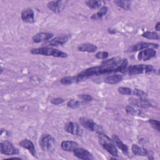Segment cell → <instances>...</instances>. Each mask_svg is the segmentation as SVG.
Wrapping results in <instances>:
<instances>
[{
    "instance_id": "cell-8",
    "label": "cell",
    "mask_w": 160,
    "mask_h": 160,
    "mask_svg": "<svg viewBox=\"0 0 160 160\" xmlns=\"http://www.w3.org/2000/svg\"><path fill=\"white\" fill-rule=\"evenodd\" d=\"M64 128L67 132L72 135L81 136L82 134V129L81 128L80 126L76 122L72 121L68 122L64 124Z\"/></svg>"
},
{
    "instance_id": "cell-4",
    "label": "cell",
    "mask_w": 160,
    "mask_h": 160,
    "mask_svg": "<svg viewBox=\"0 0 160 160\" xmlns=\"http://www.w3.org/2000/svg\"><path fill=\"white\" fill-rule=\"evenodd\" d=\"M126 71L129 75L133 76L140 74H151L156 72V69L152 65L140 64L128 66Z\"/></svg>"
},
{
    "instance_id": "cell-18",
    "label": "cell",
    "mask_w": 160,
    "mask_h": 160,
    "mask_svg": "<svg viewBox=\"0 0 160 160\" xmlns=\"http://www.w3.org/2000/svg\"><path fill=\"white\" fill-rule=\"evenodd\" d=\"M61 148L68 152H73L79 147V144L73 141H63L61 143Z\"/></svg>"
},
{
    "instance_id": "cell-10",
    "label": "cell",
    "mask_w": 160,
    "mask_h": 160,
    "mask_svg": "<svg viewBox=\"0 0 160 160\" xmlns=\"http://www.w3.org/2000/svg\"><path fill=\"white\" fill-rule=\"evenodd\" d=\"M159 47V44L156 43L152 42H141L137 43L136 44L132 45L128 49V51L130 52H136L140 50H143L148 48H158Z\"/></svg>"
},
{
    "instance_id": "cell-14",
    "label": "cell",
    "mask_w": 160,
    "mask_h": 160,
    "mask_svg": "<svg viewBox=\"0 0 160 160\" xmlns=\"http://www.w3.org/2000/svg\"><path fill=\"white\" fill-rule=\"evenodd\" d=\"M21 18L23 22L32 24L35 22L34 12L31 8H25L21 12Z\"/></svg>"
},
{
    "instance_id": "cell-6",
    "label": "cell",
    "mask_w": 160,
    "mask_h": 160,
    "mask_svg": "<svg viewBox=\"0 0 160 160\" xmlns=\"http://www.w3.org/2000/svg\"><path fill=\"white\" fill-rule=\"evenodd\" d=\"M39 146L44 151H51L55 144L54 138L49 134H44L39 138Z\"/></svg>"
},
{
    "instance_id": "cell-26",
    "label": "cell",
    "mask_w": 160,
    "mask_h": 160,
    "mask_svg": "<svg viewBox=\"0 0 160 160\" xmlns=\"http://www.w3.org/2000/svg\"><path fill=\"white\" fill-rule=\"evenodd\" d=\"M142 37L145 38L146 39H156V40H158L159 39V34L155 32V31H145L142 34H141Z\"/></svg>"
},
{
    "instance_id": "cell-29",
    "label": "cell",
    "mask_w": 160,
    "mask_h": 160,
    "mask_svg": "<svg viewBox=\"0 0 160 160\" xmlns=\"http://www.w3.org/2000/svg\"><path fill=\"white\" fill-rule=\"evenodd\" d=\"M118 91L122 95H131L132 94V89L128 87H119Z\"/></svg>"
},
{
    "instance_id": "cell-28",
    "label": "cell",
    "mask_w": 160,
    "mask_h": 160,
    "mask_svg": "<svg viewBox=\"0 0 160 160\" xmlns=\"http://www.w3.org/2000/svg\"><path fill=\"white\" fill-rule=\"evenodd\" d=\"M81 104H82L81 101L71 99L67 102L66 105L68 108H70L71 109H76L79 108Z\"/></svg>"
},
{
    "instance_id": "cell-32",
    "label": "cell",
    "mask_w": 160,
    "mask_h": 160,
    "mask_svg": "<svg viewBox=\"0 0 160 160\" xmlns=\"http://www.w3.org/2000/svg\"><path fill=\"white\" fill-rule=\"evenodd\" d=\"M109 52L107 51H99L95 54V57L99 59H105L109 57Z\"/></svg>"
},
{
    "instance_id": "cell-19",
    "label": "cell",
    "mask_w": 160,
    "mask_h": 160,
    "mask_svg": "<svg viewBox=\"0 0 160 160\" xmlns=\"http://www.w3.org/2000/svg\"><path fill=\"white\" fill-rule=\"evenodd\" d=\"M78 50L81 52H94L97 51L98 47L91 43H82L79 45H78L77 48Z\"/></svg>"
},
{
    "instance_id": "cell-7",
    "label": "cell",
    "mask_w": 160,
    "mask_h": 160,
    "mask_svg": "<svg viewBox=\"0 0 160 160\" xmlns=\"http://www.w3.org/2000/svg\"><path fill=\"white\" fill-rule=\"evenodd\" d=\"M1 153L6 156L14 155L19 154V151L14 145L9 141L5 140L0 143Z\"/></svg>"
},
{
    "instance_id": "cell-31",
    "label": "cell",
    "mask_w": 160,
    "mask_h": 160,
    "mask_svg": "<svg viewBox=\"0 0 160 160\" xmlns=\"http://www.w3.org/2000/svg\"><path fill=\"white\" fill-rule=\"evenodd\" d=\"M149 122L150 123L151 126L153 129L157 130L158 131H160V122L159 121L154 119H149Z\"/></svg>"
},
{
    "instance_id": "cell-22",
    "label": "cell",
    "mask_w": 160,
    "mask_h": 160,
    "mask_svg": "<svg viewBox=\"0 0 160 160\" xmlns=\"http://www.w3.org/2000/svg\"><path fill=\"white\" fill-rule=\"evenodd\" d=\"M112 139H113L116 146L119 149H121L124 152H128V150H129L128 146L126 144H125L124 143H123V142L121 140V139L117 135L112 134Z\"/></svg>"
},
{
    "instance_id": "cell-9",
    "label": "cell",
    "mask_w": 160,
    "mask_h": 160,
    "mask_svg": "<svg viewBox=\"0 0 160 160\" xmlns=\"http://www.w3.org/2000/svg\"><path fill=\"white\" fill-rule=\"evenodd\" d=\"M66 1H52L47 4L48 8L54 13L58 14L61 12L65 7Z\"/></svg>"
},
{
    "instance_id": "cell-3",
    "label": "cell",
    "mask_w": 160,
    "mask_h": 160,
    "mask_svg": "<svg viewBox=\"0 0 160 160\" xmlns=\"http://www.w3.org/2000/svg\"><path fill=\"white\" fill-rule=\"evenodd\" d=\"M98 140L101 146L111 156L118 157V152L112 139H111L104 132L98 134Z\"/></svg>"
},
{
    "instance_id": "cell-2",
    "label": "cell",
    "mask_w": 160,
    "mask_h": 160,
    "mask_svg": "<svg viewBox=\"0 0 160 160\" xmlns=\"http://www.w3.org/2000/svg\"><path fill=\"white\" fill-rule=\"evenodd\" d=\"M30 52L32 54L35 55H42L47 56H53L56 58H64L68 57V53L60 51L59 49L51 48V47H41L37 48H32L30 50Z\"/></svg>"
},
{
    "instance_id": "cell-12",
    "label": "cell",
    "mask_w": 160,
    "mask_h": 160,
    "mask_svg": "<svg viewBox=\"0 0 160 160\" xmlns=\"http://www.w3.org/2000/svg\"><path fill=\"white\" fill-rule=\"evenodd\" d=\"M156 51L153 48H148L140 51L138 54V59L139 61H148L156 55Z\"/></svg>"
},
{
    "instance_id": "cell-20",
    "label": "cell",
    "mask_w": 160,
    "mask_h": 160,
    "mask_svg": "<svg viewBox=\"0 0 160 160\" xmlns=\"http://www.w3.org/2000/svg\"><path fill=\"white\" fill-rule=\"evenodd\" d=\"M132 152L136 156H149V151L146 149L139 146L137 144H132L131 147ZM148 157V158H149Z\"/></svg>"
},
{
    "instance_id": "cell-33",
    "label": "cell",
    "mask_w": 160,
    "mask_h": 160,
    "mask_svg": "<svg viewBox=\"0 0 160 160\" xmlns=\"http://www.w3.org/2000/svg\"><path fill=\"white\" fill-rule=\"evenodd\" d=\"M126 112L128 114L131 115V116H135L137 115L139 112L137 110H136L134 108H132L131 106H128L126 107Z\"/></svg>"
},
{
    "instance_id": "cell-37",
    "label": "cell",
    "mask_w": 160,
    "mask_h": 160,
    "mask_svg": "<svg viewBox=\"0 0 160 160\" xmlns=\"http://www.w3.org/2000/svg\"><path fill=\"white\" fill-rule=\"evenodd\" d=\"M108 32L110 34H115L116 33V30L112 29H108Z\"/></svg>"
},
{
    "instance_id": "cell-11",
    "label": "cell",
    "mask_w": 160,
    "mask_h": 160,
    "mask_svg": "<svg viewBox=\"0 0 160 160\" xmlns=\"http://www.w3.org/2000/svg\"><path fill=\"white\" fill-rule=\"evenodd\" d=\"M71 34H66V35H61L59 36L55 37L54 38L49 41L46 45L48 46H62L66 44L71 38Z\"/></svg>"
},
{
    "instance_id": "cell-24",
    "label": "cell",
    "mask_w": 160,
    "mask_h": 160,
    "mask_svg": "<svg viewBox=\"0 0 160 160\" xmlns=\"http://www.w3.org/2000/svg\"><path fill=\"white\" fill-rule=\"evenodd\" d=\"M60 82L64 85H70L74 83H78V78L76 76H70L63 77L60 79Z\"/></svg>"
},
{
    "instance_id": "cell-36",
    "label": "cell",
    "mask_w": 160,
    "mask_h": 160,
    "mask_svg": "<svg viewBox=\"0 0 160 160\" xmlns=\"http://www.w3.org/2000/svg\"><path fill=\"white\" fill-rule=\"evenodd\" d=\"M155 29L157 31H160V22H158L156 24V25H155Z\"/></svg>"
},
{
    "instance_id": "cell-21",
    "label": "cell",
    "mask_w": 160,
    "mask_h": 160,
    "mask_svg": "<svg viewBox=\"0 0 160 160\" xmlns=\"http://www.w3.org/2000/svg\"><path fill=\"white\" fill-rule=\"evenodd\" d=\"M123 77L121 74H113V75H109L106 76L104 79V82L106 84H117L119 82H121L122 79Z\"/></svg>"
},
{
    "instance_id": "cell-15",
    "label": "cell",
    "mask_w": 160,
    "mask_h": 160,
    "mask_svg": "<svg viewBox=\"0 0 160 160\" xmlns=\"http://www.w3.org/2000/svg\"><path fill=\"white\" fill-rule=\"evenodd\" d=\"M129 102L131 105L142 108H148L153 106L152 103L146 98H131L129 99Z\"/></svg>"
},
{
    "instance_id": "cell-30",
    "label": "cell",
    "mask_w": 160,
    "mask_h": 160,
    "mask_svg": "<svg viewBox=\"0 0 160 160\" xmlns=\"http://www.w3.org/2000/svg\"><path fill=\"white\" fill-rule=\"evenodd\" d=\"M132 94L137 96L139 98H146L147 97V93L146 92L138 89H134L132 90Z\"/></svg>"
},
{
    "instance_id": "cell-13",
    "label": "cell",
    "mask_w": 160,
    "mask_h": 160,
    "mask_svg": "<svg viewBox=\"0 0 160 160\" xmlns=\"http://www.w3.org/2000/svg\"><path fill=\"white\" fill-rule=\"evenodd\" d=\"M73 153L74 156L80 159L91 160L94 159L92 154L88 150L82 148L78 147L73 151Z\"/></svg>"
},
{
    "instance_id": "cell-25",
    "label": "cell",
    "mask_w": 160,
    "mask_h": 160,
    "mask_svg": "<svg viewBox=\"0 0 160 160\" xmlns=\"http://www.w3.org/2000/svg\"><path fill=\"white\" fill-rule=\"evenodd\" d=\"M114 3L118 7L124 9L130 10L131 9V1H124V0H116L114 1Z\"/></svg>"
},
{
    "instance_id": "cell-23",
    "label": "cell",
    "mask_w": 160,
    "mask_h": 160,
    "mask_svg": "<svg viewBox=\"0 0 160 160\" xmlns=\"http://www.w3.org/2000/svg\"><path fill=\"white\" fill-rule=\"evenodd\" d=\"M108 8L107 6H102L101 7L99 10L93 14L91 16V19L92 20H98L101 19L104 15H106V14L108 12Z\"/></svg>"
},
{
    "instance_id": "cell-16",
    "label": "cell",
    "mask_w": 160,
    "mask_h": 160,
    "mask_svg": "<svg viewBox=\"0 0 160 160\" xmlns=\"http://www.w3.org/2000/svg\"><path fill=\"white\" fill-rule=\"evenodd\" d=\"M19 145L25 149H27L31 155L34 157L36 156V151L33 142L28 139H23L19 142Z\"/></svg>"
},
{
    "instance_id": "cell-5",
    "label": "cell",
    "mask_w": 160,
    "mask_h": 160,
    "mask_svg": "<svg viewBox=\"0 0 160 160\" xmlns=\"http://www.w3.org/2000/svg\"><path fill=\"white\" fill-rule=\"evenodd\" d=\"M79 122L80 125H81L85 129L92 131L96 132L98 134H101L104 132V129L102 127L96 122H95L92 119L87 118V117H80L79 118Z\"/></svg>"
},
{
    "instance_id": "cell-17",
    "label": "cell",
    "mask_w": 160,
    "mask_h": 160,
    "mask_svg": "<svg viewBox=\"0 0 160 160\" xmlns=\"http://www.w3.org/2000/svg\"><path fill=\"white\" fill-rule=\"evenodd\" d=\"M53 34L47 32H38L33 36L32 40L35 43H39L41 42L46 41L49 39H51L53 37Z\"/></svg>"
},
{
    "instance_id": "cell-34",
    "label": "cell",
    "mask_w": 160,
    "mask_h": 160,
    "mask_svg": "<svg viewBox=\"0 0 160 160\" xmlns=\"http://www.w3.org/2000/svg\"><path fill=\"white\" fill-rule=\"evenodd\" d=\"M78 98L84 101H91L92 100V97L90 94H79Z\"/></svg>"
},
{
    "instance_id": "cell-27",
    "label": "cell",
    "mask_w": 160,
    "mask_h": 160,
    "mask_svg": "<svg viewBox=\"0 0 160 160\" xmlns=\"http://www.w3.org/2000/svg\"><path fill=\"white\" fill-rule=\"evenodd\" d=\"M102 2L101 1H96V0L88 1L85 2L87 6L90 9H96L99 8L101 6Z\"/></svg>"
},
{
    "instance_id": "cell-35",
    "label": "cell",
    "mask_w": 160,
    "mask_h": 160,
    "mask_svg": "<svg viewBox=\"0 0 160 160\" xmlns=\"http://www.w3.org/2000/svg\"><path fill=\"white\" fill-rule=\"evenodd\" d=\"M64 99L61 98H56L54 99H52L51 100V103L54 104V105H59L62 104V102H64Z\"/></svg>"
},
{
    "instance_id": "cell-1",
    "label": "cell",
    "mask_w": 160,
    "mask_h": 160,
    "mask_svg": "<svg viewBox=\"0 0 160 160\" xmlns=\"http://www.w3.org/2000/svg\"><path fill=\"white\" fill-rule=\"evenodd\" d=\"M128 61L119 57H113L102 62L100 66H92L83 70L76 75L78 82L87 79L92 76H99L111 72H124L128 68Z\"/></svg>"
}]
</instances>
